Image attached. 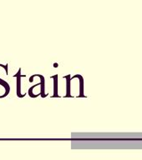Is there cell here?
<instances>
[{
  "label": "cell",
  "instance_id": "6da1fadb",
  "mask_svg": "<svg viewBox=\"0 0 142 160\" xmlns=\"http://www.w3.org/2000/svg\"><path fill=\"white\" fill-rule=\"evenodd\" d=\"M0 67H3L5 69V72H6V74L8 75V63L6 64V65H3V64H1L0 63ZM0 84L2 85L3 87H4V89H5V93H4V95H2V96H0V98H2L6 97V96H8V94L9 93V91H10V87H9V84H8V83L6 82V81H4V80L1 79H0Z\"/></svg>",
  "mask_w": 142,
  "mask_h": 160
},
{
  "label": "cell",
  "instance_id": "8992f818",
  "mask_svg": "<svg viewBox=\"0 0 142 160\" xmlns=\"http://www.w3.org/2000/svg\"><path fill=\"white\" fill-rule=\"evenodd\" d=\"M51 79H54V94H53V98H58V74L54 76H51Z\"/></svg>",
  "mask_w": 142,
  "mask_h": 160
},
{
  "label": "cell",
  "instance_id": "5b68a950",
  "mask_svg": "<svg viewBox=\"0 0 142 160\" xmlns=\"http://www.w3.org/2000/svg\"><path fill=\"white\" fill-rule=\"evenodd\" d=\"M64 79H66V94H65V98H70L71 97L70 93V74H68V75L64 76Z\"/></svg>",
  "mask_w": 142,
  "mask_h": 160
},
{
  "label": "cell",
  "instance_id": "ba28073f",
  "mask_svg": "<svg viewBox=\"0 0 142 160\" xmlns=\"http://www.w3.org/2000/svg\"><path fill=\"white\" fill-rule=\"evenodd\" d=\"M58 63H54V68H58Z\"/></svg>",
  "mask_w": 142,
  "mask_h": 160
},
{
  "label": "cell",
  "instance_id": "3957f363",
  "mask_svg": "<svg viewBox=\"0 0 142 160\" xmlns=\"http://www.w3.org/2000/svg\"><path fill=\"white\" fill-rule=\"evenodd\" d=\"M34 77H39L40 78V96L42 98H45L48 96V93H44V89H45V80H44V77L41 74H33L32 75Z\"/></svg>",
  "mask_w": 142,
  "mask_h": 160
},
{
  "label": "cell",
  "instance_id": "52a82bcc",
  "mask_svg": "<svg viewBox=\"0 0 142 160\" xmlns=\"http://www.w3.org/2000/svg\"><path fill=\"white\" fill-rule=\"evenodd\" d=\"M38 85H40V83L39 84H35V85H33V86H32L30 89H29V91H28V93H29V97H31V98H37L38 96H39L40 95V93H38V94H36V95H34L33 93V89L35 88V87H37V86H38Z\"/></svg>",
  "mask_w": 142,
  "mask_h": 160
},
{
  "label": "cell",
  "instance_id": "277c9868",
  "mask_svg": "<svg viewBox=\"0 0 142 160\" xmlns=\"http://www.w3.org/2000/svg\"><path fill=\"white\" fill-rule=\"evenodd\" d=\"M75 78H78L79 79V98L81 97H84V79L82 76L80 74H76L74 77H72L71 79H75Z\"/></svg>",
  "mask_w": 142,
  "mask_h": 160
},
{
  "label": "cell",
  "instance_id": "7a4b0ae2",
  "mask_svg": "<svg viewBox=\"0 0 142 160\" xmlns=\"http://www.w3.org/2000/svg\"><path fill=\"white\" fill-rule=\"evenodd\" d=\"M21 68L18 69V71L16 74L13 75V78H17V96L18 98H23L26 95L24 94H21Z\"/></svg>",
  "mask_w": 142,
  "mask_h": 160
}]
</instances>
